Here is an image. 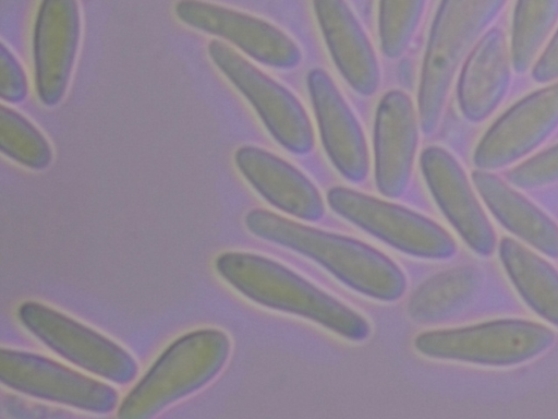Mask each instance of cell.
I'll list each match as a JSON object with an SVG mask.
<instances>
[{"mask_svg":"<svg viewBox=\"0 0 558 419\" xmlns=\"http://www.w3.org/2000/svg\"><path fill=\"white\" fill-rule=\"evenodd\" d=\"M244 224L254 236L315 261L361 295L391 302L404 294L407 278L402 270L367 243L296 223L264 208L251 210Z\"/></svg>","mask_w":558,"mask_h":419,"instance_id":"6da1fadb","label":"cell"},{"mask_svg":"<svg viewBox=\"0 0 558 419\" xmlns=\"http://www.w3.org/2000/svg\"><path fill=\"white\" fill-rule=\"evenodd\" d=\"M215 268L238 292L265 308L307 319L352 342L371 334L361 313L269 258L228 251L216 258Z\"/></svg>","mask_w":558,"mask_h":419,"instance_id":"7a4b0ae2","label":"cell"},{"mask_svg":"<svg viewBox=\"0 0 558 419\" xmlns=\"http://www.w3.org/2000/svg\"><path fill=\"white\" fill-rule=\"evenodd\" d=\"M508 0H441L428 35L417 93L425 134L442 118L453 77Z\"/></svg>","mask_w":558,"mask_h":419,"instance_id":"3957f363","label":"cell"},{"mask_svg":"<svg viewBox=\"0 0 558 419\" xmlns=\"http://www.w3.org/2000/svg\"><path fill=\"white\" fill-rule=\"evenodd\" d=\"M230 352V338L218 328L194 330L178 337L123 398L118 417H155L210 383L223 369Z\"/></svg>","mask_w":558,"mask_h":419,"instance_id":"277c9868","label":"cell"},{"mask_svg":"<svg viewBox=\"0 0 558 419\" xmlns=\"http://www.w3.org/2000/svg\"><path fill=\"white\" fill-rule=\"evenodd\" d=\"M555 342L547 326L520 319H504L459 328L418 334L414 347L421 355L482 366L508 367L546 351Z\"/></svg>","mask_w":558,"mask_h":419,"instance_id":"5b68a950","label":"cell"},{"mask_svg":"<svg viewBox=\"0 0 558 419\" xmlns=\"http://www.w3.org/2000/svg\"><path fill=\"white\" fill-rule=\"evenodd\" d=\"M331 210L345 220L411 256L445 260L453 256V238L437 223L401 205L347 187L327 193Z\"/></svg>","mask_w":558,"mask_h":419,"instance_id":"8992f818","label":"cell"},{"mask_svg":"<svg viewBox=\"0 0 558 419\" xmlns=\"http://www.w3.org/2000/svg\"><path fill=\"white\" fill-rule=\"evenodd\" d=\"M17 319L44 345L85 371L119 385L136 378L138 364L122 346L47 304L25 301Z\"/></svg>","mask_w":558,"mask_h":419,"instance_id":"52a82bcc","label":"cell"},{"mask_svg":"<svg viewBox=\"0 0 558 419\" xmlns=\"http://www.w3.org/2000/svg\"><path fill=\"white\" fill-rule=\"evenodd\" d=\"M207 49L213 63L248 100L281 146L298 155L313 149L311 121L300 100L289 89L221 40H211Z\"/></svg>","mask_w":558,"mask_h":419,"instance_id":"ba28073f","label":"cell"},{"mask_svg":"<svg viewBox=\"0 0 558 419\" xmlns=\"http://www.w3.org/2000/svg\"><path fill=\"white\" fill-rule=\"evenodd\" d=\"M0 382L34 398L92 414H109L118 405L110 385L34 352L2 348Z\"/></svg>","mask_w":558,"mask_h":419,"instance_id":"9c48e42d","label":"cell"},{"mask_svg":"<svg viewBox=\"0 0 558 419\" xmlns=\"http://www.w3.org/2000/svg\"><path fill=\"white\" fill-rule=\"evenodd\" d=\"M174 13L189 27L227 40L265 65L288 70L302 60L294 40L259 17L205 0H179Z\"/></svg>","mask_w":558,"mask_h":419,"instance_id":"30bf717a","label":"cell"},{"mask_svg":"<svg viewBox=\"0 0 558 419\" xmlns=\"http://www.w3.org/2000/svg\"><path fill=\"white\" fill-rule=\"evenodd\" d=\"M558 129V81L513 105L484 134L473 163L493 171L513 164L541 146Z\"/></svg>","mask_w":558,"mask_h":419,"instance_id":"8fae6325","label":"cell"},{"mask_svg":"<svg viewBox=\"0 0 558 419\" xmlns=\"http://www.w3.org/2000/svg\"><path fill=\"white\" fill-rule=\"evenodd\" d=\"M81 17L76 0H41L33 31L36 93L47 107L63 98L80 43Z\"/></svg>","mask_w":558,"mask_h":419,"instance_id":"7c38bea8","label":"cell"},{"mask_svg":"<svg viewBox=\"0 0 558 419\" xmlns=\"http://www.w3.org/2000/svg\"><path fill=\"white\" fill-rule=\"evenodd\" d=\"M420 165L432 196L463 241L476 254L492 255L495 231L458 160L433 145L423 151Z\"/></svg>","mask_w":558,"mask_h":419,"instance_id":"4fadbf2b","label":"cell"},{"mask_svg":"<svg viewBox=\"0 0 558 419\" xmlns=\"http://www.w3.org/2000/svg\"><path fill=\"white\" fill-rule=\"evenodd\" d=\"M417 140L411 97L398 89L387 92L378 104L374 125L375 182L384 196L397 199L407 190Z\"/></svg>","mask_w":558,"mask_h":419,"instance_id":"5bb4252c","label":"cell"},{"mask_svg":"<svg viewBox=\"0 0 558 419\" xmlns=\"http://www.w3.org/2000/svg\"><path fill=\"white\" fill-rule=\"evenodd\" d=\"M307 88L320 139L332 165L348 181H364L369 169L368 151L355 115L323 69L308 72Z\"/></svg>","mask_w":558,"mask_h":419,"instance_id":"9a60e30c","label":"cell"},{"mask_svg":"<svg viewBox=\"0 0 558 419\" xmlns=\"http://www.w3.org/2000/svg\"><path fill=\"white\" fill-rule=\"evenodd\" d=\"M234 161L245 180L274 207L306 222L323 218L325 205L319 191L294 166L253 145L239 147Z\"/></svg>","mask_w":558,"mask_h":419,"instance_id":"2e32d148","label":"cell"},{"mask_svg":"<svg viewBox=\"0 0 558 419\" xmlns=\"http://www.w3.org/2000/svg\"><path fill=\"white\" fill-rule=\"evenodd\" d=\"M315 15L339 72L360 95H373L380 73L371 41L344 0H313Z\"/></svg>","mask_w":558,"mask_h":419,"instance_id":"e0dca14e","label":"cell"},{"mask_svg":"<svg viewBox=\"0 0 558 419\" xmlns=\"http://www.w3.org/2000/svg\"><path fill=\"white\" fill-rule=\"evenodd\" d=\"M511 53L505 34L487 31L463 62L458 82V103L472 122L488 118L504 100L511 81Z\"/></svg>","mask_w":558,"mask_h":419,"instance_id":"ac0fdd59","label":"cell"},{"mask_svg":"<svg viewBox=\"0 0 558 419\" xmlns=\"http://www.w3.org/2000/svg\"><path fill=\"white\" fill-rule=\"evenodd\" d=\"M472 181L507 230L546 256L558 259V225L547 214L492 171L477 169Z\"/></svg>","mask_w":558,"mask_h":419,"instance_id":"d6986e66","label":"cell"},{"mask_svg":"<svg viewBox=\"0 0 558 419\" xmlns=\"http://www.w3.org/2000/svg\"><path fill=\"white\" fill-rule=\"evenodd\" d=\"M498 251L506 273L525 303L545 321L558 327L557 270L509 237L500 240Z\"/></svg>","mask_w":558,"mask_h":419,"instance_id":"ffe728a7","label":"cell"},{"mask_svg":"<svg viewBox=\"0 0 558 419\" xmlns=\"http://www.w3.org/2000/svg\"><path fill=\"white\" fill-rule=\"evenodd\" d=\"M481 272L473 266H460L434 275L412 294L408 313L422 324H435L457 314L477 295Z\"/></svg>","mask_w":558,"mask_h":419,"instance_id":"44dd1931","label":"cell"},{"mask_svg":"<svg viewBox=\"0 0 558 419\" xmlns=\"http://www.w3.org/2000/svg\"><path fill=\"white\" fill-rule=\"evenodd\" d=\"M558 21V0H518L513 12L510 53L512 68L525 73Z\"/></svg>","mask_w":558,"mask_h":419,"instance_id":"7402d4cb","label":"cell"},{"mask_svg":"<svg viewBox=\"0 0 558 419\" xmlns=\"http://www.w3.org/2000/svg\"><path fill=\"white\" fill-rule=\"evenodd\" d=\"M0 151L33 170L47 168L52 159L45 135L27 118L5 105L0 107Z\"/></svg>","mask_w":558,"mask_h":419,"instance_id":"603a6c76","label":"cell"},{"mask_svg":"<svg viewBox=\"0 0 558 419\" xmlns=\"http://www.w3.org/2000/svg\"><path fill=\"white\" fill-rule=\"evenodd\" d=\"M426 0H379L378 33L383 53L400 57L409 47Z\"/></svg>","mask_w":558,"mask_h":419,"instance_id":"cb8c5ba5","label":"cell"},{"mask_svg":"<svg viewBox=\"0 0 558 419\" xmlns=\"http://www.w3.org/2000/svg\"><path fill=\"white\" fill-rule=\"evenodd\" d=\"M519 189H535L558 182V144L526 159L508 172Z\"/></svg>","mask_w":558,"mask_h":419,"instance_id":"d4e9b609","label":"cell"},{"mask_svg":"<svg viewBox=\"0 0 558 419\" xmlns=\"http://www.w3.org/2000/svg\"><path fill=\"white\" fill-rule=\"evenodd\" d=\"M27 96V79L19 60L2 43L0 46V97L17 104Z\"/></svg>","mask_w":558,"mask_h":419,"instance_id":"484cf974","label":"cell"},{"mask_svg":"<svg viewBox=\"0 0 558 419\" xmlns=\"http://www.w3.org/2000/svg\"><path fill=\"white\" fill-rule=\"evenodd\" d=\"M532 76L537 83L558 80V29L532 68Z\"/></svg>","mask_w":558,"mask_h":419,"instance_id":"4316f807","label":"cell"}]
</instances>
